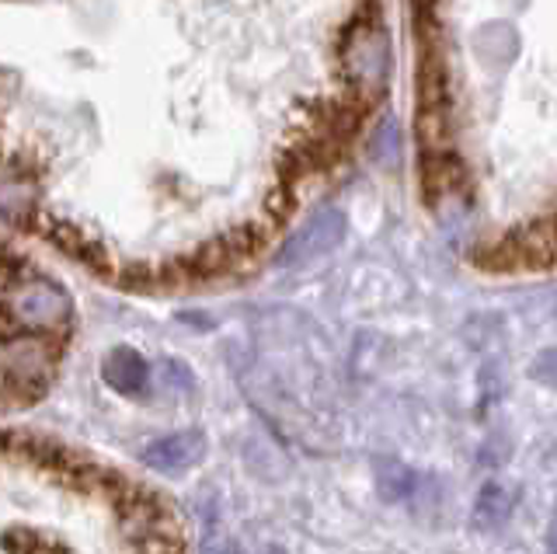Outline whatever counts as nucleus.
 I'll return each mask as SVG.
<instances>
[{
  "mask_svg": "<svg viewBox=\"0 0 557 554\" xmlns=\"http://www.w3.org/2000/svg\"><path fill=\"white\" fill-rule=\"evenodd\" d=\"M512 516V492L502 489L498 481L484 484V489L478 492V502H474V519L484 527H498L505 524V519Z\"/></svg>",
  "mask_w": 557,
  "mask_h": 554,
  "instance_id": "obj_4",
  "label": "nucleus"
},
{
  "mask_svg": "<svg viewBox=\"0 0 557 554\" xmlns=\"http://www.w3.org/2000/svg\"><path fill=\"white\" fill-rule=\"evenodd\" d=\"M8 310L17 324L49 332V328H60L70 321V297L63 293V286L49 280H28L8 297Z\"/></svg>",
  "mask_w": 557,
  "mask_h": 554,
  "instance_id": "obj_1",
  "label": "nucleus"
},
{
  "mask_svg": "<svg viewBox=\"0 0 557 554\" xmlns=\"http://www.w3.org/2000/svg\"><path fill=\"white\" fill-rule=\"evenodd\" d=\"M550 554H557V516H554V524H550Z\"/></svg>",
  "mask_w": 557,
  "mask_h": 554,
  "instance_id": "obj_6",
  "label": "nucleus"
},
{
  "mask_svg": "<svg viewBox=\"0 0 557 554\" xmlns=\"http://www.w3.org/2000/svg\"><path fill=\"white\" fill-rule=\"evenodd\" d=\"M202 432H174V436L153 440L144 450V464L153 471H188L202 457Z\"/></svg>",
  "mask_w": 557,
  "mask_h": 554,
  "instance_id": "obj_2",
  "label": "nucleus"
},
{
  "mask_svg": "<svg viewBox=\"0 0 557 554\" xmlns=\"http://www.w3.org/2000/svg\"><path fill=\"white\" fill-rule=\"evenodd\" d=\"M414 484H418V478L408 471L405 464H394V460L380 464V471H376V489H380V495L387 498V502H405V498H411Z\"/></svg>",
  "mask_w": 557,
  "mask_h": 554,
  "instance_id": "obj_5",
  "label": "nucleus"
},
{
  "mask_svg": "<svg viewBox=\"0 0 557 554\" xmlns=\"http://www.w3.org/2000/svg\"><path fill=\"white\" fill-rule=\"evenodd\" d=\"M101 377H104V384H109L112 391H119V394H139L147 387V377H150V370H147V359L139 356V353H133V349H112L109 356H104V362H101Z\"/></svg>",
  "mask_w": 557,
  "mask_h": 554,
  "instance_id": "obj_3",
  "label": "nucleus"
}]
</instances>
